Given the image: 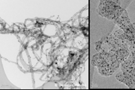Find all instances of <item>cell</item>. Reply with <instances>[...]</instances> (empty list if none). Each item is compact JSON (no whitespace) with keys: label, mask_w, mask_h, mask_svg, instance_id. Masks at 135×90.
Segmentation results:
<instances>
[{"label":"cell","mask_w":135,"mask_h":90,"mask_svg":"<svg viewBox=\"0 0 135 90\" xmlns=\"http://www.w3.org/2000/svg\"><path fill=\"white\" fill-rule=\"evenodd\" d=\"M92 64L98 68V72L104 77H109L119 68L120 63L114 55L99 52L92 59Z\"/></svg>","instance_id":"6da1fadb"},{"label":"cell","mask_w":135,"mask_h":90,"mask_svg":"<svg viewBox=\"0 0 135 90\" xmlns=\"http://www.w3.org/2000/svg\"><path fill=\"white\" fill-rule=\"evenodd\" d=\"M124 10L122 1H101L98 6V12L101 16L114 21L120 17Z\"/></svg>","instance_id":"7a4b0ae2"},{"label":"cell","mask_w":135,"mask_h":90,"mask_svg":"<svg viewBox=\"0 0 135 90\" xmlns=\"http://www.w3.org/2000/svg\"><path fill=\"white\" fill-rule=\"evenodd\" d=\"M114 22L119 26L123 31L126 34H129L134 31L133 25L131 23L129 16L126 9L124 10L120 18L116 19Z\"/></svg>","instance_id":"3957f363"},{"label":"cell","mask_w":135,"mask_h":90,"mask_svg":"<svg viewBox=\"0 0 135 90\" xmlns=\"http://www.w3.org/2000/svg\"><path fill=\"white\" fill-rule=\"evenodd\" d=\"M121 68L123 72L135 75V51H130L128 58L122 63Z\"/></svg>","instance_id":"277c9868"},{"label":"cell","mask_w":135,"mask_h":90,"mask_svg":"<svg viewBox=\"0 0 135 90\" xmlns=\"http://www.w3.org/2000/svg\"><path fill=\"white\" fill-rule=\"evenodd\" d=\"M118 81L122 82L128 86L129 88H132L135 86V75L129 74L127 73L121 72L116 75Z\"/></svg>","instance_id":"5b68a950"},{"label":"cell","mask_w":135,"mask_h":90,"mask_svg":"<svg viewBox=\"0 0 135 90\" xmlns=\"http://www.w3.org/2000/svg\"><path fill=\"white\" fill-rule=\"evenodd\" d=\"M129 53H130V51L129 49H120L117 51L115 52L114 53V56H116V59L120 63L124 62L129 55Z\"/></svg>","instance_id":"8992f818"}]
</instances>
